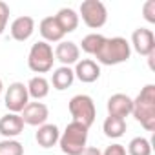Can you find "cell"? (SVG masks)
<instances>
[{
	"instance_id": "obj_1",
	"label": "cell",
	"mask_w": 155,
	"mask_h": 155,
	"mask_svg": "<svg viewBox=\"0 0 155 155\" xmlns=\"http://www.w3.org/2000/svg\"><path fill=\"white\" fill-rule=\"evenodd\" d=\"M131 115L146 131L155 130V84H146L133 99Z\"/></svg>"
},
{
	"instance_id": "obj_2",
	"label": "cell",
	"mask_w": 155,
	"mask_h": 155,
	"mask_svg": "<svg viewBox=\"0 0 155 155\" xmlns=\"http://www.w3.org/2000/svg\"><path fill=\"white\" fill-rule=\"evenodd\" d=\"M93 57L102 66H117V64H122V62L130 60V57H131V46L122 37L104 38L102 46L99 48V51Z\"/></svg>"
},
{
	"instance_id": "obj_3",
	"label": "cell",
	"mask_w": 155,
	"mask_h": 155,
	"mask_svg": "<svg viewBox=\"0 0 155 155\" xmlns=\"http://www.w3.org/2000/svg\"><path fill=\"white\" fill-rule=\"evenodd\" d=\"M88 131H90V128H86L84 124L71 120L66 126V130L60 133V139H58V146H60L62 153L81 155L88 144Z\"/></svg>"
},
{
	"instance_id": "obj_4",
	"label": "cell",
	"mask_w": 155,
	"mask_h": 155,
	"mask_svg": "<svg viewBox=\"0 0 155 155\" xmlns=\"http://www.w3.org/2000/svg\"><path fill=\"white\" fill-rule=\"evenodd\" d=\"M53 62H55V53L51 44L38 40L31 46L29 55H28V68L33 73H48L53 69Z\"/></svg>"
},
{
	"instance_id": "obj_5",
	"label": "cell",
	"mask_w": 155,
	"mask_h": 155,
	"mask_svg": "<svg viewBox=\"0 0 155 155\" xmlns=\"http://www.w3.org/2000/svg\"><path fill=\"white\" fill-rule=\"evenodd\" d=\"M68 110H69L75 122H81L86 128H90L95 122L97 108H95V102H93V99L90 95L81 93V95L71 97V101L68 102Z\"/></svg>"
},
{
	"instance_id": "obj_6",
	"label": "cell",
	"mask_w": 155,
	"mask_h": 155,
	"mask_svg": "<svg viewBox=\"0 0 155 155\" xmlns=\"http://www.w3.org/2000/svg\"><path fill=\"white\" fill-rule=\"evenodd\" d=\"M79 13V18L82 17V22L90 29H99L108 22V9L101 0H84Z\"/></svg>"
},
{
	"instance_id": "obj_7",
	"label": "cell",
	"mask_w": 155,
	"mask_h": 155,
	"mask_svg": "<svg viewBox=\"0 0 155 155\" xmlns=\"http://www.w3.org/2000/svg\"><path fill=\"white\" fill-rule=\"evenodd\" d=\"M29 102V95H28V88L24 82H11L9 88L6 90L4 95V104L9 110V113H18L28 106Z\"/></svg>"
},
{
	"instance_id": "obj_8",
	"label": "cell",
	"mask_w": 155,
	"mask_h": 155,
	"mask_svg": "<svg viewBox=\"0 0 155 155\" xmlns=\"http://www.w3.org/2000/svg\"><path fill=\"white\" fill-rule=\"evenodd\" d=\"M130 46L142 57H150L155 53V35L148 28H137L131 33V42Z\"/></svg>"
},
{
	"instance_id": "obj_9",
	"label": "cell",
	"mask_w": 155,
	"mask_h": 155,
	"mask_svg": "<svg viewBox=\"0 0 155 155\" xmlns=\"http://www.w3.org/2000/svg\"><path fill=\"white\" fill-rule=\"evenodd\" d=\"M20 117H22V120H24V124H28V126H42V124H46V120H48V117H49V110H48V106L44 104V102H40V101H29L28 102V106L20 111Z\"/></svg>"
},
{
	"instance_id": "obj_10",
	"label": "cell",
	"mask_w": 155,
	"mask_h": 155,
	"mask_svg": "<svg viewBox=\"0 0 155 155\" xmlns=\"http://www.w3.org/2000/svg\"><path fill=\"white\" fill-rule=\"evenodd\" d=\"M75 79H79L84 84H93L99 81L101 77V66L93 60V58H82L75 64Z\"/></svg>"
},
{
	"instance_id": "obj_11",
	"label": "cell",
	"mask_w": 155,
	"mask_h": 155,
	"mask_svg": "<svg viewBox=\"0 0 155 155\" xmlns=\"http://www.w3.org/2000/svg\"><path fill=\"white\" fill-rule=\"evenodd\" d=\"M108 115L110 117H119V119H126L128 115H131L133 110V99L128 97L126 93H115L108 99Z\"/></svg>"
},
{
	"instance_id": "obj_12",
	"label": "cell",
	"mask_w": 155,
	"mask_h": 155,
	"mask_svg": "<svg viewBox=\"0 0 155 155\" xmlns=\"http://www.w3.org/2000/svg\"><path fill=\"white\" fill-rule=\"evenodd\" d=\"M53 53H55V60H58L62 66H68V68H71L73 64L81 60V49L71 40H60Z\"/></svg>"
},
{
	"instance_id": "obj_13",
	"label": "cell",
	"mask_w": 155,
	"mask_h": 155,
	"mask_svg": "<svg viewBox=\"0 0 155 155\" xmlns=\"http://www.w3.org/2000/svg\"><path fill=\"white\" fill-rule=\"evenodd\" d=\"M9 33H11V37H13L17 42H26V40H29L31 35L35 33V20H33L31 17H28V15L18 17V18H15V20L11 22Z\"/></svg>"
},
{
	"instance_id": "obj_14",
	"label": "cell",
	"mask_w": 155,
	"mask_h": 155,
	"mask_svg": "<svg viewBox=\"0 0 155 155\" xmlns=\"http://www.w3.org/2000/svg\"><path fill=\"white\" fill-rule=\"evenodd\" d=\"M24 131V120L18 113H6L0 117V135L4 139H15Z\"/></svg>"
},
{
	"instance_id": "obj_15",
	"label": "cell",
	"mask_w": 155,
	"mask_h": 155,
	"mask_svg": "<svg viewBox=\"0 0 155 155\" xmlns=\"http://www.w3.org/2000/svg\"><path fill=\"white\" fill-rule=\"evenodd\" d=\"M58 139H60V130H58L57 124H48L46 122V124L38 126V130L35 133V140L44 150H49L55 144H58Z\"/></svg>"
},
{
	"instance_id": "obj_16",
	"label": "cell",
	"mask_w": 155,
	"mask_h": 155,
	"mask_svg": "<svg viewBox=\"0 0 155 155\" xmlns=\"http://www.w3.org/2000/svg\"><path fill=\"white\" fill-rule=\"evenodd\" d=\"M38 31L44 38V42H60L64 38V31L60 29L58 22L55 20V17H46L40 20L38 24Z\"/></svg>"
},
{
	"instance_id": "obj_17",
	"label": "cell",
	"mask_w": 155,
	"mask_h": 155,
	"mask_svg": "<svg viewBox=\"0 0 155 155\" xmlns=\"http://www.w3.org/2000/svg\"><path fill=\"white\" fill-rule=\"evenodd\" d=\"M55 17V20L58 22V26H60V29L64 31V35H68V33H73L77 28H79V13H77L75 9H71V8H62V9H58V13L57 15H53Z\"/></svg>"
},
{
	"instance_id": "obj_18",
	"label": "cell",
	"mask_w": 155,
	"mask_h": 155,
	"mask_svg": "<svg viewBox=\"0 0 155 155\" xmlns=\"http://www.w3.org/2000/svg\"><path fill=\"white\" fill-rule=\"evenodd\" d=\"M49 86H51L49 81L46 79V77H42V75L31 77L29 82L26 84L28 95H29V99H33V101H42V99H46V97L49 95V90H51Z\"/></svg>"
},
{
	"instance_id": "obj_19",
	"label": "cell",
	"mask_w": 155,
	"mask_h": 155,
	"mask_svg": "<svg viewBox=\"0 0 155 155\" xmlns=\"http://www.w3.org/2000/svg\"><path fill=\"white\" fill-rule=\"evenodd\" d=\"M73 82H75V73H73V69L68 68V66H60V68H57V69L53 71L51 82H49V84H51L57 91H64V90L71 88Z\"/></svg>"
},
{
	"instance_id": "obj_20",
	"label": "cell",
	"mask_w": 155,
	"mask_h": 155,
	"mask_svg": "<svg viewBox=\"0 0 155 155\" xmlns=\"http://www.w3.org/2000/svg\"><path fill=\"white\" fill-rule=\"evenodd\" d=\"M126 119H119V117H106L102 122V131L108 139H120L126 133Z\"/></svg>"
},
{
	"instance_id": "obj_21",
	"label": "cell",
	"mask_w": 155,
	"mask_h": 155,
	"mask_svg": "<svg viewBox=\"0 0 155 155\" xmlns=\"http://www.w3.org/2000/svg\"><path fill=\"white\" fill-rule=\"evenodd\" d=\"M104 38H106V37L101 35V33H90V35H86V37L82 38L79 49H82V51L88 53V55H95V53L99 51V48L102 46Z\"/></svg>"
},
{
	"instance_id": "obj_22",
	"label": "cell",
	"mask_w": 155,
	"mask_h": 155,
	"mask_svg": "<svg viewBox=\"0 0 155 155\" xmlns=\"http://www.w3.org/2000/svg\"><path fill=\"white\" fill-rule=\"evenodd\" d=\"M128 155H151V142L146 137H133L128 144Z\"/></svg>"
},
{
	"instance_id": "obj_23",
	"label": "cell",
	"mask_w": 155,
	"mask_h": 155,
	"mask_svg": "<svg viewBox=\"0 0 155 155\" xmlns=\"http://www.w3.org/2000/svg\"><path fill=\"white\" fill-rule=\"evenodd\" d=\"M0 155H24V146L17 139L0 140Z\"/></svg>"
},
{
	"instance_id": "obj_24",
	"label": "cell",
	"mask_w": 155,
	"mask_h": 155,
	"mask_svg": "<svg viewBox=\"0 0 155 155\" xmlns=\"http://www.w3.org/2000/svg\"><path fill=\"white\" fill-rule=\"evenodd\" d=\"M9 15H11V9L6 2L0 0V35H2L8 28V22H9Z\"/></svg>"
},
{
	"instance_id": "obj_25",
	"label": "cell",
	"mask_w": 155,
	"mask_h": 155,
	"mask_svg": "<svg viewBox=\"0 0 155 155\" xmlns=\"http://www.w3.org/2000/svg\"><path fill=\"white\" fill-rule=\"evenodd\" d=\"M142 15L150 24H155V0H146L142 6Z\"/></svg>"
},
{
	"instance_id": "obj_26",
	"label": "cell",
	"mask_w": 155,
	"mask_h": 155,
	"mask_svg": "<svg viewBox=\"0 0 155 155\" xmlns=\"http://www.w3.org/2000/svg\"><path fill=\"white\" fill-rule=\"evenodd\" d=\"M102 155H128V153H126V148H124L122 144L115 142V144H110V146L102 151Z\"/></svg>"
},
{
	"instance_id": "obj_27",
	"label": "cell",
	"mask_w": 155,
	"mask_h": 155,
	"mask_svg": "<svg viewBox=\"0 0 155 155\" xmlns=\"http://www.w3.org/2000/svg\"><path fill=\"white\" fill-rule=\"evenodd\" d=\"M81 155H102V151L99 148H95V146H86Z\"/></svg>"
},
{
	"instance_id": "obj_28",
	"label": "cell",
	"mask_w": 155,
	"mask_h": 155,
	"mask_svg": "<svg viewBox=\"0 0 155 155\" xmlns=\"http://www.w3.org/2000/svg\"><path fill=\"white\" fill-rule=\"evenodd\" d=\"M2 90H4V84H2V79H0V95H2Z\"/></svg>"
}]
</instances>
